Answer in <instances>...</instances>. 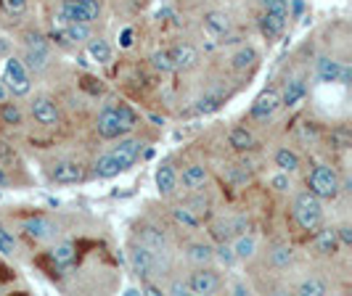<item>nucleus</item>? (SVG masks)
Returning a JSON list of instances; mask_svg holds the SVG:
<instances>
[{"label":"nucleus","instance_id":"obj_9","mask_svg":"<svg viewBox=\"0 0 352 296\" xmlns=\"http://www.w3.org/2000/svg\"><path fill=\"white\" fill-rule=\"evenodd\" d=\"M96 130H98V135L104 140H120L124 133H130V130L124 127L122 119H120V114H117L114 106L101 109V114H98V119H96Z\"/></svg>","mask_w":352,"mask_h":296},{"label":"nucleus","instance_id":"obj_32","mask_svg":"<svg viewBox=\"0 0 352 296\" xmlns=\"http://www.w3.org/2000/svg\"><path fill=\"white\" fill-rule=\"evenodd\" d=\"M329 288H326V283L323 280H318V278H305L300 283V294L302 296H320V294H326Z\"/></svg>","mask_w":352,"mask_h":296},{"label":"nucleus","instance_id":"obj_40","mask_svg":"<svg viewBox=\"0 0 352 296\" xmlns=\"http://www.w3.org/2000/svg\"><path fill=\"white\" fill-rule=\"evenodd\" d=\"M0 251H3V254H14V251H16V241H14V236H8L3 227H0Z\"/></svg>","mask_w":352,"mask_h":296},{"label":"nucleus","instance_id":"obj_2","mask_svg":"<svg viewBox=\"0 0 352 296\" xmlns=\"http://www.w3.org/2000/svg\"><path fill=\"white\" fill-rule=\"evenodd\" d=\"M307 185H310V193H316L320 201H334L342 193V177H339L334 167L318 164V167H313L310 177H307Z\"/></svg>","mask_w":352,"mask_h":296},{"label":"nucleus","instance_id":"obj_4","mask_svg":"<svg viewBox=\"0 0 352 296\" xmlns=\"http://www.w3.org/2000/svg\"><path fill=\"white\" fill-rule=\"evenodd\" d=\"M3 85L8 87L11 95H27L32 90L30 71H27L21 58H8L6 61V67H3Z\"/></svg>","mask_w":352,"mask_h":296},{"label":"nucleus","instance_id":"obj_12","mask_svg":"<svg viewBox=\"0 0 352 296\" xmlns=\"http://www.w3.org/2000/svg\"><path fill=\"white\" fill-rule=\"evenodd\" d=\"M51 180L58 185H74V183L85 180V170L77 161H58V164H53Z\"/></svg>","mask_w":352,"mask_h":296},{"label":"nucleus","instance_id":"obj_10","mask_svg":"<svg viewBox=\"0 0 352 296\" xmlns=\"http://www.w3.org/2000/svg\"><path fill=\"white\" fill-rule=\"evenodd\" d=\"M30 111H32L35 122L43 124V127H53V124H58V119H61L58 106L48 95H37L35 101H32V106H30Z\"/></svg>","mask_w":352,"mask_h":296},{"label":"nucleus","instance_id":"obj_39","mask_svg":"<svg viewBox=\"0 0 352 296\" xmlns=\"http://www.w3.org/2000/svg\"><path fill=\"white\" fill-rule=\"evenodd\" d=\"M114 109H117V114H120V119H122V122H124V127H127V130H133V127H135V122H138V119H135V114L130 111V106L120 104V106H114Z\"/></svg>","mask_w":352,"mask_h":296},{"label":"nucleus","instance_id":"obj_16","mask_svg":"<svg viewBox=\"0 0 352 296\" xmlns=\"http://www.w3.org/2000/svg\"><path fill=\"white\" fill-rule=\"evenodd\" d=\"M207 180H210V172L204 164H188L177 174V183H183V188H188V191H201L207 185Z\"/></svg>","mask_w":352,"mask_h":296},{"label":"nucleus","instance_id":"obj_7","mask_svg":"<svg viewBox=\"0 0 352 296\" xmlns=\"http://www.w3.org/2000/svg\"><path fill=\"white\" fill-rule=\"evenodd\" d=\"M186 283H188V291L191 294H201V296H212L223 288V278L212 267H196Z\"/></svg>","mask_w":352,"mask_h":296},{"label":"nucleus","instance_id":"obj_29","mask_svg":"<svg viewBox=\"0 0 352 296\" xmlns=\"http://www.w3.org/2000/svg\"><path fill=\"white\" fill-rule=\"evenodd\" d=\"M318 77L323 82H339V74H342V61H334V58H318L316 64Z\"/></svg>","mask_w":352,"mask_h":296},{"label":"nucleus","instance_id":"obj_14","mask_svg":"<svg viewBox=\"0 0 352 296\" xmlns=\"http://www.w3.org/2000/svg\"><path fill=\"white\" fill-rule=\"evenodd\" d=\"M24 233L30 236V238H35V241H53L56 236H58V227L53 225L48 217H30L27 223H24Z\"/></svg>","mask_w":352,"mask_h":296},{"label":"nucleus","instance_id":"obj_21","mask_svg":"<svg viewBox=\"0 0 352 296\" xmlns=\"http://www.w3.org/2000/svg\"><path fill=\"white\" fill-rule=\"evenodd\" d=\"M51 262L56 267H72L77 262V246L69 241H61L51 249Z\"/></svg>","mask_w":352,"mask_h":296},{"label":"nucleus","instance_id":"obj_6","mask_svg":"<svg viewBox=\"0 0 352 296\" xmlns=\"http://www.w3.org/2000/svg\"><path fill=\"white\" fill-rule=\"evenodd\" d=\"M135 244H141L143 249H148L159 260H167V257H170V241H167V236H164L159 227L141 225L135 230Z\"/></svg>","mask_w":352,"mask_h":296},{"label":"nucleus","instance_id":"obj_13","mask_svg":"<svg viewBox=\"0 0 352 296\" xmlns=\"http://www.w3.org/2000/svg\"><path fill=\"white\" fill-rule=\"evenodd\" d=\"M167 53H170V61H173V69L175 71H188L199 67V51H196L194 45H188V43L175 45Z\"/></svg>","mask_w":352,"mask_h":296},{"label":"nucleus","instance_id":"obj_25","mask_svg":"<svg viewBox=\"0 0 352 296\" xmlns=\"http://www.w3.org/2000/svg\"><path fill=\"white\" fill-rule=\"evenodd\" d=\"M204 27H207L210 35L223 37L230 30V19H228V14H223V11H210V14L204 16Z\"/></svg>","mask_w":352,"mask_h":296},{"label":"nucleus","instance_id":"obj_20","mask_svg":"<svg viewBox=\"0 0 352 296\" xmlns=\"http://www.w3.org/2000/svg\"><path fill=\"white\" fill-rule=\"evenodd\" d=\"M286 21H289V16H283V14L263 11V16H260V30H263V35L267 37V40H276V37L286 30Z\"/></svg>","mask_w":352,"mask_h":296},{"label":"nucleus","instance_id":"obj_26","mask_svg":"<svg viewBox=\"0 0 352 296\" xmlns=\"http://www.w3.org/2000/svg\"><path fill=\"white\" fill-rule=\"evenodd\" d=\"M0 122L6 124V127H21V124H24V114H21V106L6 98V101L0 104Z\"/></svg>","mask_w":352,"mask_h":296},{"label":"nucleus","instance_id":"obj_8","mask_svg":"<svg viewBox=\"0 0 352 296\" xmlns=\"http://www.w3.org/2000/svg\"><path fill=\"white\" fill-rule=\"evenodd\" d=\"M278 109H281V93L270 87V90H263V93L254 98V104L249 109V117H252L254 122H267V119L276 117Z\"/></svg>","mask_w":352,"mask_h":296},{"label":"nucleus","instance_id":"obj_3","mask_svg":"<svg viewBox=\"0 0 352 296\" xmlns=\"http://www.w3.org/2000/svg\"><path fill=\"white\" fill-rule=\"evenodd\" d=\"M104 14V3L101 0H61L58 8V27H64L67 21H82L93 24Z\"/></svg>","mask_w":352,"mask_h":296},{"label":"nucleus","instance_id":"obj_30","mask_svg":"<svg viewBox=\"0 0 352 296\" xmlns=\"http://www.w3.org/2000/svg\"><path fill=\"white\" fill-rule=\"evenodd\" d=\"M305 93H307V87L302 80H289L286 85H283V95H281V106H294L300 104L302 98H305Z\"/></svg>","mask_w":352,"mask_h":296},{"label":"nucleus","instance_id":"obj_22","mask_svg":"<svg viewBox=\"0 0 352 296\" xmlns=\"http://www.w3.org/2000/svg\"><path fill=\"white\" fill-rule=\"evenodd\" d=\"M257 61H260V53L254 51L252 45H244V48H239V51L230 56V67L236 71L252 69V67H257Z\"/></svg>","mask_w":352,"mask_h":296},{"label":"nucleus","instance_id":"obj_33","mask_svg":"<svg viewBox=\"0 0 352 296\" xmlns=\"http://www.w3.org/2000/svg\"><path fill=\"white\" fill-rule=\"evenodd\" d=\"M0 8L8 14V16H24L27 14V8H30V3L27 0H0Z\"/></svg>","mask_w":352,"mask_h":296},{"label":"nucleus","instance_id":"obj_43","mask_svg":"<svg viewBox=\"0 0 352 296\" xmlns=\"http://www.w3.org/2000/svg\"><path fill=\"white\" fill-rule=\"evenodd\" d=\"M170 294H175V296H180V294H191V291H188V283H186V280H175V283L170 286Z\"/></svg>","mask_w":352,"mask_h":296},{"label":"nucleus","instance_id":"obj_41","mask_svg":"<svg viewBox=\"0 0 352 296\" xmlns=\"http://www.w3.org/2000/svg\"><path fill=\"white\" fill-rule=\"evenodd\" d=\"M336 238L342 246H352V227L350 225H339L336 227Z\"/></svg>","mask_w":352,"mask_h":296},{"label":"nucleus","instance_id":"obj_36","mask_svg":"<svg viewBox=\"0 0 352 296\" xmlns=\"http://www.w3.org/2000/svg\"><path fill=\"white\" fill-rule=\"evenodd\" d=\"M175 220H177V223H183V225H188V227H199V217H196V214L188 209V207H186V209H183V207H177V209H175Z\"/></svg>","mask_w":352,"mask_h":296},{"label":"nucleus","instance_id":"obj_5","mask_svg":"<svg viewBox=\"0 0 352 296\" xmlns=\"http://www.w3.org/2000/svg\"><path fill=\"white\" fill-rule=\"evenodd\" d=\"M130 264H133V270L141 275V280H154L159 278L162 273V260L154 257L148 249H143L141 244H133L130 246Z\"/></svg>","mask_w":352,"mask_h":296},{"label":"nucleus","instance_id":"obj_37","mask_svg":"<svg viewBox=\"0 0 352 296\" xmlns=\"http://www.w3.org/2000/svg\"><path fill=\"white\" fill-rule=\"evenodd\" d=\"M214 257L223 262L226 267H230V264H236V254H233V249H230V244H220L217 246V251H214Z\"/></svg>","mask_w":352,"mask_h":296},{"label":"nucleus","instance_id":"obj_11","mask_svg":"<svg viewBox=\"0 0 352 296\" xmlns=\"http://www.w3.org/2000/svg\"><path fill=\"white\" fill-rule=\"evenodd\" d=\"M143 151V140H135V138H120V146L111 151L114 154V159L120 161V167L122 170H130L135 161H138V157H141Z\"/></svg>","mask_w":352,"mask_h":296},{"label":"nucleus","instance_id":"obj_19","mask_svg":"<svg viewBox=\"0 0 352 296\" xmlns=\"http://www.w3.org/2000/svg\"><path fill=\"white\" fill-rule=\"evenodd\" d=\"M230 249H233L236 260H241V262L254 260V254H257V238H254L252 233H239V236L230 241Z\"/></svg>","mask_w":352,"mask_h":296},{"label":"nucleus","instance_id":"obj_45","mask_svg":"<svg viewBox=\"0 0 352 296\" xmlns=\"http://www.w3.org/2000/svg\"><path fill=\"white\" fill-rule=\"evenodd\" d=\"M8 185V174H6V170L0 167V188H6Z\"/></svg>","mask_w":352,"mask_h":296},{"label":"nucleus","instance_id":"obj_15","mask_svg":"<svg viewBox=\"0 0 352 296\" xmlns=\"http://www.w3.org/2000/svg\"><path fill=\"white\" fill-rule=\"evenodd\" d=\"M339 238H336V227H318L316 238H313V249L320 257H334L339 251Z\"/></svg>","mask_w":352,"mask_h":296},{"label":"nucleus","instance_id":"obj_28","mask_svg":"<svg viewBox=\"0 0 352 296\" xmlns=\"http://www.w3.org/2000/svg\"><path fill=\"white\" fill-rule=\"evenodd\" d=\"M228 143L233 151H252L254 148V135L247 127H233L228 133Z\"/></svg>","mask_w":352,"mask_h":296},{"label":"nucleus","instance_id":"obj_42","mask_svg":"<svg viewBox=\"0 0 352 296\" xmlns=\"http://www.w3.org/2000/svg\"><path fill=\"white\" fill-rule=\"evenodd\" d=\"M220 98H214V95H207V98H201L199 101V111H214V109H220Z\"/></svg>","mask_w":352,"mask_h":296},{"label":"nucleus","instance_id":"obj_27","mask_svg":"<svg viewBox=\"0 0 352 296\" xmlns=\"http://www.w3.org/2000/svg\"><path fill=\"white\" fill-rule=\"evenodd\" d=\"M273 161H276V167L281 170V172H297L300 170V154L297 151H292V148H278L276 151V157H273Z\"/></svg>","mask_w":352,"mask_h":296},{"label":"nucleus","instance_id":"obj_31","mask_svg":"<svg viewBox=\"0 0 352 296\" xmlns=\"http://www.w3.org/2000/svg\"><path fill=\"white\" fill-rule=\"evenodd\" d=\"M270 262L276 264V267H289L292 262H294V251H292V246H283V244H278V246H273V251H270Z\"/></svg>","mask_w":352,"mask_h":296},{"label":"nucleus","instance_id":"obj_23","mask_svg":"<svg viewBox=\"0 0 352 296\" xmlns=\"http://www.w3.org/2000/svg\"><path fill=\"white\" fill-rule=\"evenodd\" d=\"M85 51H88V56L96 64H109L111 61V45L106 43L104 37H90L85 43Z\"/></svg>","mask_w":352,"mask_h":296},{"label":"nucleus","instance_id":"obj_38","mask_svg":"<svg viewBox=\"0 0 352 296\" xmlns=\"http://www.w3.org/2000/svg\"><path fill=\"white\" fill-rule=\"evenodd\" d=\"M263 11H273V14L289 16V0H263Z\"/></svg>","mask_w":352,"mask_h":296},{"label":"nucleus","instance_id":"obj_17","mask_svg":"<svg viewBox=\"0 0 352 296\" xmlns=\"http://www.w3.org/2000/svg\"><path fill=\"white\" fill-rule=\"evenodd\" d=\"M186 260L191 262L194 267H210L212 262H214V249L210 244L194 241V244L186 246Z\"/></svg>","mask_w":352,"mask_h":296},{"label":"nucleus","instance_id":"obj_1","mask_svg":"<svg viewBox=\"0 0 352 296\" xmlns=\"http://www.w3.org/2000/svg\"><path fill=\"white\" fill-rule=\"evenodd\" d=\"M292 214H294V220H297V225L302 230H318L323 225V204H320V198L316 193L310 191H302L294 196Z\"/></svg>","mask_w":352,"mask_h":296},{"label":"nucleus","instance_id":"obj_34","mask_svg":"<svg viewBox=\"0 0 352 296\" xmlns=\"http://www.w3.org/2000/svg\"><path fill=\"white\" fill-rule=\"evenodd\" d=\"M270 185H273L276 193H289L292 191V177H289V172H281V170H278V174L270 177Z\"/></svg>","mask_w":352,"mask_h":296},{"label":"nucleus","instance_id":"obj_18","mask_svg":"<svg viewBox=\"0 0 352 296\" xmlns=\"http://www.w3.org/2000/svg\"><path fill=\"white\" fill-rule=\"evenodd\" d=\"M157 188L162 196H173L177 191V172L173 161H162L157 170Z\"/></svg>","mask_w":352,"mask_h":296},{"label":"nucleus","instance_id":"obj_44","mask_svg":"<svg viewBox=\"0 0 352 296\" xmlns=\"http://www.w3.org/2000/svg\"><path fill=\"white\" fill-rule=\"evenodd\" d=\"M8 95H11V93H8V87H6L3 82H0V104H3V101H6Z\"/></svg>","mask_w":352,"mask_h":296},{"label":"nucleus","instance_id":"obj_35","mask_svg":"<svg viewBox=\"0 0 352 296\" xmlns=\"http://www.w3.org/2000/svg\"><path fill=\"white\" fill-rule=\"evenodd\" d=\"M151 64H154L159 71H175V69H173V61H170V53H167V51L154 53V56H151Z\"/></svg>","mask_w":352,"mask_h":296},{"label":"nucleus","instance_id":"obj_24","mask_svg":"<svg viewBox=\"0 0 352 296\" xmlns=\"http://www.w3.org/2000/svg\"><path fill=\"white\" fill-rule=\"evenodd\" d=\"M93 172L98 174V177H104V180H109V177H117V174L124 172V170L120 167V161L114 159V154L109 151V154H104V157L96 159V164H93Z\"/></svg>","mask_w":352,"mask_h":296}]
</instances>
